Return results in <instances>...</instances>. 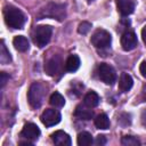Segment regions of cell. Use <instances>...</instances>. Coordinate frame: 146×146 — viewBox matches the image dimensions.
Returning a JSON list of instances; mask_svg holds the SVG:
<instances>
[{
    "instance_id": "6da1fadb",
    "label": "cell",
    "mask_w": 146,
    "mask_h": 146,
    "mask_svg": "<svg viewBox=\"0 0 146 146\" xmlns=\"http://www.w3.org/2000/svg\"><path fill=\"white\" fill-rule=\"evenodd\" d=\"M47 17L62 22L66 17V7H65V5L54 3V2L48 3L46 7L40 9V11L36 15V19H42V18H47Z\"/></svg>"
},
{
    "instance_id": "7a4b0ae2",
    "label": "cell",
    "mask_w": 146,
    "mask_h": 146,
    "mask_svg": "<svg viewBox=\"0 0 146 146\" xmlns=\"http://www.w3.org/2000/svg\"><path fill=\"white\" fill-rule=\"evenodd\" d=\"M5 22L9 27L21 30L23 29L26 22V18H25V15L18 8L9 6V7H6L5 9Z\"/></svg>"
},
{
    "instance_id": "3957f363",
    "label": "cell",
    "mask_w": 146,
    "mask_h": 146,
    "mask_svg": "<svg viewBox=\"0 0 146 146\" xmlns=\"http://www.w3.org/2000/svg\"><path fill=\"white\" fill-rule=\"evenodd\" d=\"M46 94H47V89L44 84H42L41 82H33L27 91L29 104L33 108H39L44 100Z\"/></svg>"
},
{
    "instance_id": "277c9868",
    "label": "cell",
    "mask_w": 146,
    "mask_h": 146,
    "mask_svg": "<svg viewBox=\"0 0 146 146\" xmlns=\"http://www.w3.org/2000/svg\"><path fill=\"white\" fill-rule=\"evenodd\" d=\"M51 34H52L51 26H48V25H39V26H36L34 29V31L32 33L33 42L39 48H43L50 41Z\"/></svg>"
},
{
    "instance_id": "5b68a950",
    "label": "cell",
    "mask_w": 146,
    "mask_h": 146,
    "mask_svg": "<svg viewBox=\"0 0 146 146\" xmlns=\"http://www.w3.org/2000/svg\"><path fill=\"white\" fill-rule=\"evenodd\" d=\"M111 42H112V36L106 30L97 29L91 35V43L98 49H104L110 47Z\"/></svg>"
},
{
    "instance_id": "8992f818",
    "label": "cell",
    "mask_w": 146,
    "mask_h": 146,
    "mask_svg": "<svg viewBox=\"0 0 146 146\" xmlns=\"http://www.w3.org/2000/svg\"><path fill=\"white\" fill-rule=\"evenodd\" d=\"M98 76L104 83H106L108 86L114 84V82L116 81L115 70L110 64H106V63H100L99 64V66H98Z\"/></svg>"
},
{
    "instance_id": "52a82bcc",
    "label": "cell",
    "mask_w": 146,
    "mask_h": 146,
    "mask_svg": "<svg viewBox=\"0 0 146 146\" xmlns=\"http://www.w3.org/2000/svg\"><path fill=\"white\" fill-rule=\"evenodd\" d=\"M41 122L46 127H52L60 121V113L55 108H48L41 114Z\"/></svg>"
},
{
    "instance_id": "ba28073f",
    "label": "cell",
    "mask_w": 146,
    "mask_h": 146,
    "mask_svg": "<svg viewBox=\"0 0 146 146\" xmlns=\"http://www.w3.org/2000/svg\"><path fill=\"white\" fill-rule=\"evenodd\" d=\"M39 136H40V129L34 123H26L21 131V137L32 143L36 140Z\"/></svg>"
},
{
    "instance_id": "9c48e42d",
    "label": "cell",
    "mask_w": 146,
    "mask_h": 146,
    "mask_svg": "<svg viewBox=\"0 0 146 146\" xmlns=\"http://www.w3.org/2000/svg\"><path fill=\"white\" fill-rule=\"evenodd\" d=\"M138 44V40H137V35L131 32V31H127L122 34L121 36V46L123 48V50L125 51H130L132 49H135Z\"/></svg>"
},
{
    "instance_id": "30bf717a",
    "label": "cell",
    "mask_w": 146,
    "mask_h": 146,
    "mask_svg": "<svg viewBox=\"0 0 146 146\" xmlns=\"http://www.w3.org/2000/svg\"><path fill=\"white\" fill-rule=\"evenodd\" d=\"M116 7L122 16H129L133 13L136 3L133 0H116Z\"/></svg>"
},
{
    "instance_id": "8fae6325",
    "label": "cell",
    "mask_w": 146,
    "mask_h": 146,
    "mask_svg": "<svg viewBox=\"0 0 146 146\" xmlns=\"http://www.w3.org/2000/svg\"><path fill=\"white\" fill-rule=\"evenodd\" d=\"M51 140L55 145L58 146H70L72 144L71 137L62 130H57L54 133H51Z\"/></svg>"
},
{
    "instance_id": "7c38bea8",
    "label": "cell",
    "mask_w": 146,
    "mask_h": 146,
    "mask_svg": "<svg viewBox=\"0 0 146 146\" xmlns=\"http://www.w3.org/2000/svg\"><path fill=\"white\" fill-rule=\"evenodd\" d=\"M60 65H62L60 57H59V56H54V57H51V58L46 63L44 70H46V72H47L50 76H54L56 73L59 72Z\"/></svg>"
},
{
    "instance_id": "4fadbf2b",
    "label": "cell",
    "mask_w": 146,
    "mask_h": 146,
    "mask_svg": "<svg viewBox=\"0 0 146 146\" xmlns=\"http://www.w3.org/2000/svg\"><path fill=\"white\" fill-rule=\"evenodd\" d=\"M133 84V80L131 78V75H129L128 73H122L120 75L119 79V89L122 92H128Z\"/></svg>"
},
{
    "instance_id": "5bb4252c",
    "label": "cell",
    "mask_w": 146,
    "mask_h": 146,
    "mask_svg": "<svg viewBox=\"0 0 146 146\" xmlns=\"http://www.w3.org/2000/svg\"><path fill=\"white\" fill-rule=\"evenodd\" d=\"M74 115L80 120H86L87 121V120H90L94 116V112L87 105H78L75 111H74Z\"/></svg>"
},
{
    "instance_id": "9a60e30c",
    "label": "cell",
    "mask_w": 146,
    "mask_h": 146,
    "mask_svg": "<svg viewBox=\"0 0 146 146\" xmlns=\"http://www.w3.org/2000/svg\"><path fill=\"white\" fill-rule=\"evenodd\" d=\"M80 64L81 63H80L79 56H76V55H70L67 57V59H66V63H65V70L67 72L73 73V72H75L80 67Z\"/></svg>"
},
{
    "instance_id": "2e32d148",
    "label": "cell",
    "mask_w": 146,
    "mask_h": 146,
    "mask_svg": "<svg viewBox=\"0 0 146 146\" xmlns=\"http://www.w3.org/2000/svg\"><path fill=\"white\" fill-rule=\"evenodd\" d=\"M13 43H14V47H15L18 51H22V52L29 50V47H30L29 40H27L25 36H23V35H17V36H15L14 40H13Z\"/></svg>"
},
{
    "instance_id": "e0dca14e",
    "label": "cell",
    "mask_w": 146,
    "mask_h": 146,
    "mask_svg": "<svg viewBox=\"0 0 146 146\" xmlns=\"http://www.w3.org/2000/svg\"><path fill=\"white\" fill-rule=\"evenodd\" d=\"M99 100H100V98H99V96H98L95 91H89V92L84 96V98H83L84 105H87V106L90 107V108L96 107V106L99 104Z\"/></svg>"
},
{
    "instance_id": "ac0fdd59",
    "label": "cell",
    "mask_w": 146,
    "mask_h": 146,
    "mask_svg": "<svg viewBox=\"0 0 146 146\" xmlns=\"http://www.w3.org/2000/svg\"><path fill=\"white\" fill-rule=\"evenodd\" d=\"M95 125L98 128V129H102V130H106L110 128V119L106 114L102 113V114H98L95 119Z\"/></svg>"
},
{
    "instance_id": "d6986e66",
    "label": "cell",
    "mask_w": 146,
    "mask_h": 146,
    "mask_svg": "<svg viewBox=\"0 0 146 146\" xmlns=\"http://www.w3.org/2000/svg\"><path fill=\"white\" fill-rule=\"evenodd\" d=\"M92 143H94V139L89 132L82 131L78 135V145L79 146H89Z\"/></svg>"
},
{
    "instance_id": "ffe728a7",
    "label": "cell",
    "mask_w": 146,
    "mask_h": 146,
    "mask_svg": "<svg viewBox=\"0 0 146 146\" xmlns=\"http://www.w3.org/2000/svg\"><path fill=\"white\" fill-rule=\"evenodd\" d=\"M11 62V56H10V52L8 51L6 44L3 41H1V47H0V63L6 65V64H9Z\"/></svg>"
},
{
    "instance_id": "44dd1931",
    "label": "cell",
    "mask_w": 146,
    "mask_h": 146,
    "mask_svg": "<svg viewBox=\"0 0 146 146\" xmlns=\"http://www.w3.org/2000/svg\"><path fill=\"white\" fill-rule=\"evenodd\" d=\"M49 103L54 106V107H63L65 105V98L59 94V92H54L50 96Z\"/></svg>"
},
{
    "instance_id": "7402d4cb",
    "label": "cell",
    "mask_w": 146,
    "mask_h": 146,
    "mask_svg": "<svg viewBox=\"0 0 146 146\" xmlns=\"http://www.w3.org/2000/svg\"><path fill=\"white\" fill-rule=\"evenodd\" d=\"M121 144L123 146H139L140 141L133 136H123L121 139Z\"/></svg>"
},
{
    "instance_id": "603a6c76",
    "label": "cell",
    "mask_w": 146,
    "mask_h": 146,
    "mask_svg": "<svg viewBox=\"0 0 146 146\" xmlns=\"http://www.w3.org/2000/svg\"><path fill=\"white\" fill-rule=\"evenodd\" d=\"M91 29V24L89 22H82L79 24V27H78V32L80 34H87Z\"/></svg>"
},
{
    "instance_id": "cb8c5ba5",
    "label": "cell",
    "mask_w": 146,
    "mask_h": 146,
    "mask_svg": "<svg viewBox=\"0 0 146 146\" xmlns=\"http://www.w3.org/2000/svg\"><path fill=\"white\" fill-rule=\"evenodd\" d=\"M94 143H95V145H97V146H103V145L106 144V138H105V136L99 135V136L96 137V139H95Z\"/></svg>"
},
{
    "instance_id": "d4e9b609",
    "label": "cell",
    "mask_w": 146,
    "mask_h": 146,
    "mask_svg": "<svg viewBox=\"0 0 146 146\" xmlns=\"http://www.w3.org/2000/svg\"><path fill=\"white\" fill-rule=\"evenodd\" d=\"M0 78H1V81H0L1 82V88H3L6 86V83H7V81L9 80V75L7 73H5V72H1Z\"/></svg>"
},
{
    "instance_id": "484cf974",
    "label": "cell",
    "mask_w": 146,
    "mask_h": 146,
    "mask_svg": "<svg viewBox=\"0 0 146 146\" xmlns=\"http://www.w3.org/2000/svg\"><path fill=\"white\" fill-rule=\"evenodd\" d=\"M139 71H140V73H141V75H143L144 78H146V62H143V63L140 64Z\"/></svg>"
},
{
    "instance_id": "4316f807",
    "label": "cell",
    "mask_w": 146,
    "mask_h": 146,
    "mask_svg": "<svg viewBox=\"0 0 146 146\" xmlns=\"http://www.w3.org/2000/svg\"><path fill=\"white\" fill-rule=\"evenodd\" d=\"M141 38H143L144 43L146 44V25H145V26H144V29L141 30Z\"/></svg>"
},
{
    "instance_id": "83f0119b",
    "label": "cell",
    "mask_w": 146,
    "mask_h": 146,
    "mask_svg": "<svg viewBox=\"0 0 146 146\" xmlns=\"http://www.w3.org/2000/svg\"><path fill=\"white\" fill-rule=\"evenodd\" d=\"M141 96H143V98L146 100V84L143 87V90H141Z\"/></svg>"
},
{
    "instance_id": "f1b7e54d",
    "label": "cell",
    "mask_w": 146,
    "mask_h": 146,
    "mask_svg": "<svg viewBox=\"0 0 146 146\" xmlns=\"http://www.w3.org/2000/svg\"><path fill=\"white\" fill-rule=\"evenodd\" d=\"M87 1H88V2H91V1H94V0H87Z\"/></svg>"
}]
</instances>
